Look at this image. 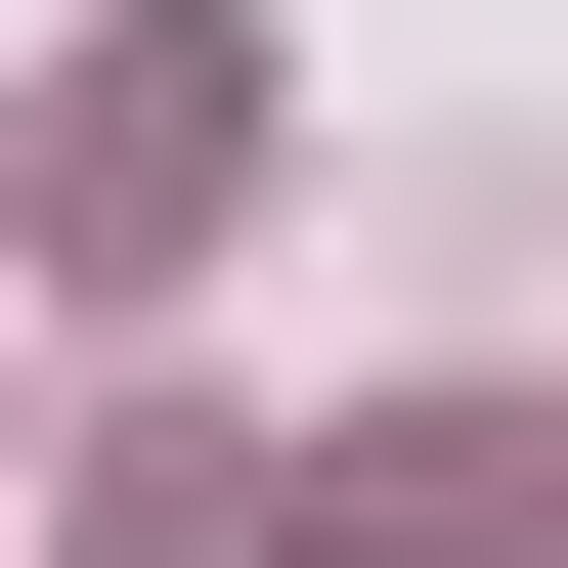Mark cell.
Listing matches in <instances>:
<instances>
[{
    "mask_svg": "<svg viewBox=\"0 0 568 568\" xmlns=\"http://www.w3.org/2000/svg\"><path fill=\"white\" fill-rule=\"evenodd\" d=\"M219 175H263V44H219V0H132V44L44 88V175H0V219H44L88 306H175V263H219Z\"/></svg>",
    "mask_w": 568,
    "mask_h": 568,
    "instance_id": "obj_1",
    "label": "cell"
},
{
    "mask_svg": "<svg viewBox=\"0 0 568 568\" xmlns=\"http://www.w3.org/2000/svg\"><path fill=\"white\" fill-rule=\"evenodd\" d=\"M525 525H568V394H394L306 481V568H525Z\"/></svg>",
    "mask_w": 568,
    "mask_h": 568,
    "instance_id": "obj_2",
    "label": "cell"
},
{
    "mask_svg": "<svg viewBox=\"0 0 568 568\" xmlns=\"http://www.w3.org/2000/svg\"><path fill=\"white\" fill-rule=\"evenodd\" d=\"M88 568H306V481L263 437H88Z\"/></svg>",
    "mask_w": 568,
    "mask_h": 568,
    "instance_id": "obj_3",
    "label": "cell"
}]
</instances>
